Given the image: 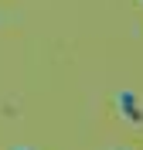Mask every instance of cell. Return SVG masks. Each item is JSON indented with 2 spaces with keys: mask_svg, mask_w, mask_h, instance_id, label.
I'll list each match as a JSON object with an SVG mask.
<instances>
[{
  "mask_svg": "<svg viewBox=\"0 0 143 150\" xmlns=\"http://www.w3.org/2000/svg\"><path fill=\"white\" fill-rule=\"evenodd\" d=\"M116 112H119V120L143 130V99L133 92V89H119L116 92Z\"/></svg>",
  "mask_w": 143,
  "mask_h": 150,
  "instance_id": "6da1fadb",
  "label": "cell"
},
{
  "mask_svg": "<svg viewBox=\"0 0 143 150\" xmlns=\"http://www.w3.org/2000/svg\"><path fill=\"white\" fill-rule=\"evenodd\" d=\"M10 150H31V147H10Z\"/></svg>",
  "mask_w": 143,
  "mask_h": 150,
  "instance_id": "7a4b0ae2",
  "label": "cell"
},
{
  "mask_svg": "<svg viewBox=\"0 0 143 150\" xmlns=\"http://www.w3.org/2000/svg\"><path fill=\"white\" fill-rule=\"evenodd\" d=\"M109 150H126V147H109Z\"/></svg>",
  "mask_w": 143,
  "mask_h": 150,
  "instance_id": "3957f363",
  "label": "cell"
},
{
  "mask_svg": "<svg viewBox=\"0 0 143 150\" xmlns=\"http://www.w3.org/2000/svg\"><path fill=\"white\" fill-rule=\"evenodd\" d=\"M136 4H140V7H143V0H136Z\"/></svg>",
  "mask_w": 143,
  "mask_h": 150,
  "instance_id": "277c9868",
  "label": "cell"
}]
</instances>
